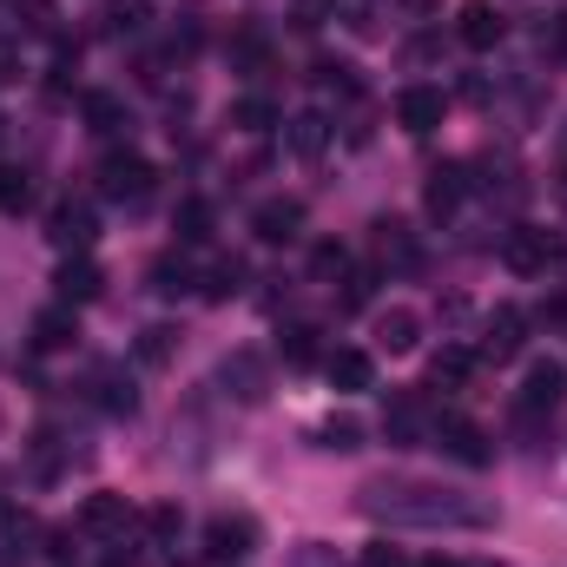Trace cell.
Here are the masks:
<instances>
[{"label": "cell", "instance_id": "1", "mask_svg": "<svg viewBox=\"0 0 567 567\" xmlns=\"http://www.w3.org/2000/svg\"><path fill=\"white\" fill-rule=\"evenodd\" d=\"M429 442H435L449 462H462V468H488V455H495L488 435L468 423V416H435V423H429Z\"/></svg>", "mask_w": 567, "mask_h": 567}, {"label": "cell", "instance_id": "2", "mask_svg": "<svg viewBox=\"0 0 567 567\" xmlns=\"http://www.w3.org/2000/svg\"><path fill=\"white\" fill-rule=\"evenodd\" d=\"M100 192L120 198V205H140V198H152V165H145L140 152H106V165H100Z\"/></svg>", "mask_w": 567, "mask_h": 567}, {"label": "cell", "instance_id": "3", "mask_svg": "<svg viewBox=\"0 0 567 567\" xmlns=\"http://www.w3.org/2000/svg\"><path fill=\"white\" fill-rule=\"evenodd\" d=\"M567 396V363L555 357H535L528 377H522V416H542V410H561Z\"/></svg>", "mask_w": 567, "mask_h": 567}, {"label": "cell", "instance_id": "4", "mask_svg": "<svg viewBox=\"0 0 567 567\" xmlns=\"http://www.w3.org/2000/svg\"><path fill=\"white\" fill-rule=\"evenodd\" d=\"M251 542H258L251 515H212L205 522V561H238V555H251Z\"/></svg>", "mask_w": 567, "mask_h": 567}, {"label": "cell", "instance_id": "5", "mask_svg": "<svg viewBox=\"0 0 567 567\" xmlns=\"http://www.w3.org/2000/svg\"><path fill=\"white\" fill-rule=\"evenodd\" d=\"M502 33H508L502 7H488V0H462V13H455V40H462V47L488 53V47H502Z\"/></svg>", "mask_w": 567, "mask_h": 567}, {"label": "cell", "instance_id": "6", "mask_svg": "<svg viewBox=\"0 0 567 567\" xmlns=\"http://www.w3.org/2000/svg\"><path fill=\"white\" fill-rule=\"evenodd\" d=\"M297 231H303V205L297 198H265L251 212V238L258 245H297Z\"/></svg>", "mask_w": 567, "mask_h": 567}, {"label": "cell", "instance_id": "7", "mask_svg": "<svg viewBox=\"0 0 567 567\" xmlns=\"http://www.w3.org/2000/svg\"><path fill=\"white\" fill-rule=\"evenodd\" d=\"M502 258H508V271L542 278V271H548V258H555V238H548V231H535V225H515V231H508V245H502Z\"/></svg>", "mask_w": 567, "mask_h": 567}, {"label": "cell", "instance_id": "8", "mask_svg": "<svg viewBox=\"0 0 567 567\" xmlns=\"http://www.w3.org/2000/svg\"><path fill=\"white\" fill-rule=\"evenodd\" d=\"M522 343H528V317H522L515 303H502V310L488 317V337H482V357H488V363H508V357H522Z\"/></svg>", "mask_w": 567, "mask_h": 567}, {"label": "cell", "instance_id": "9", "mask_svg": "<svg viewBox=\"0 0 567 567\" xmlns=\"http://www.w3.org/2000/svg\"><path fill=\"white\" fill-rule=\"evenodd\" d=\"M80 528H86V535H126V528H133V502L113 495V488H100V495L80 502Z\"/></svg>", "mask_w": 567, "mask_h": 567}, {"label": "cell", "instance_id": "10", "mask_svg": "<svg viewBox=\"0 0 567 567\" xmlns=\"http://www.w3.org/2000/svg\"><path fill=\"white\" fill-rule=\"evenodd\" d=\"M442 113H449L442 86H403V93H396V120H403V133H435Z\"/></svg>", "mask_w": 567, "mask_h": 567}, {"label": "cell", "instance_id": "11", "mask_svg": "<svg viewBox=\"0 0 567 567\" xmlns=\"http://www.w3.org/2000/svg\"><path fill=\"white\" fill-rule=\"evenodd\" d=\"M377 343H383L390 357H410V350L423 343V310H410V303H390V310L377 317Z\"/></svg>", "mask_w": 567, "mask_h": 567}, {"label": "cell", "instance_id": "12", "mask_svg": "<svg viewBox=\"0 0 567 567\" xmlns=\"http://www.w3.org/2000/svg\"><path fill=\"white\" fill-rule=\"evenodd\" d=\"M47 225H53L47 238H53L60 251H86V245H93V212H86V205H73V198H60Z\"/></svg>", "mask_w": 567, "mask_h": 567}, {"label": "cell", "instance_id": "13", "mask_svg": "<svg viewBox=\"0 0 567 567\" xmlns=\"http://www.w3.org/2000/svg\"><path fill=\"white\" fill-rule=\"evenodd\" d=\"M73 343H80V317H73L66 303H53V310H40V317H33V350L60 357V350H73Z\"/></svg>", "mask_w": 567, "mask_h": 567}, {"label": "cell", "instance_id": "14", "mask_svg": "<svg viewBox=\"0 0 567 567\" xmlns=\"http://www.w3.org/2000/svg\"><path fill=\"white\" fill-rule=\"evenodd\" d=\"M225 383H231V396H238V403H265V390H271V377H265V363H258L251 350L225 357Z\"/></svg>", "mask_w": 567, "mask_h": 567}, {"label": "cell", "instance_id": "15", "mask_svg": "<svg viewBox=\"0 0 567 567\" xmlns=\"http://www.w3.org/2000/svg\"><path fill=\"white\" fill-rule=\"evenodd\" d=\"M93 403H100L106 416H133V410H140V390H133V377H120V370L106 363V370H93Z\"/></svg>", "mask_w": 567, "mask_h": 567}, {"label": "cell", "instance_id": "16", "mask_svg": "<svg viewBox=\"0 0 567 567\" xmlns=\"http://www.w3.org/2000/svg\"><path fill=\"white\" fill-rule=\"evenodd\" d=\"M53 290H60V303H93L100 297V265L93 258H66L53 271Z\"/></svg>", "mask_w": 567, "mask_h": 567}, {"label": "cell", "instance_id": "17", "mask_svg": "<svg viewBox=\"0 0 567 567\" xmlns=\"http://www.w3.org/2000/svg\"><path fill=\"white\" fill-rule=\"evenodd\" d=\"M462 192H468V185H462V165H435V172H429V185H423L429 218H449V212L462 205Z\"/></svg>", "mask_w": 567, "mask_h": 567}, {"label": "cell", "instance_id": "18", "mask_svg": "<svg viewBox=\"0 0 567 567\" xmlns=\"http://www.w3.org/2000/svg\"><path fill=\"white\" fill-rule=\"evenodd\" d=\"M212 225H218V212H212V198H185V205H178V218H172V231H178V245H212Z\"/></svg>", "mask_w": 567, "mask_h": 567}, {"label": "cell", "instance_id": "19", "mask_svg": "<svg viewBox=\"0 0 567 567\" xmlns=\"http://www.w3.org/2000/svg\"><path fill=\"white\" fill-rule=\"evenodd\" d=\"M323 370H330V383H337V390H370V383H377V363H370V350H337Z\"/></svg>", "mask_w": 567, "mask_h": 567}, {"label": "cell", "instance_id": "20", "mask_svg": "<svg viewBox=\"0 0 567 567\" xmlns=\"http://www.w3.org/2000/svg\"><path fill=\"white\" fill-rule=\"evenodd\" d=\"M80 113H86V126H93L100 140H113V133L126 126V100H120V93H86Z\"/></svg>", "mask_w": 567, "mask_h": 567}, {"label": "cell", "instance_id": "21", "mask_svg": "<svg viewBox=\"0 0 567 567\" xmlns=\"http://www.w3.org/2000/svg\"><path fill=\"white\" fill-rule=\"evenodd\" d=\"M475 363H482V350H462V343H449V350L429 363V377H435L442 390H462V383L475 377Z\"/></svg>", "mask_w": 567, "mask_h": 567}, {"label": "cell", "instance_id": "22", "mask_svg": "<svg viewBox=\"0 0 567 567\" xmlns=\"http://www.w3.org/2000/svg\"><path fill=\"white\" fill-rule=\"evenodd\" d=\"M284 145H290L297 158H317V152L330 145V120H323V113H297L290 133H284Z\"/></svg>", "mask_w": 567, "mask_h": 567}, {"label": "cell", "instance_id": "23", "mask_svg": "<svg viewBox=\"0 0 567 567\" xmlns=\"http://www.w3.org/2000/svg\"><path fill=\"white\" fill-rule=\"evenodd\" d=\"M383 435H390L396 449H410V442L423 435V403H416V396H396L390 416H383Z\"/></svg>", "mask_w": 567, "mask_h": 567}, {"label": "cell", "instance_id": "24", "mask_svg": "<svg viewBox=\"0 0 567 567\" xmlns=\"http://www.w3.org/2000/svg\"><path fill=\"white\" fill-rule=\"evenodd\" d=\"M231 66L265 73V66H271V40H265L258 27H238V33H231Z\"/></svg>", "mask_w": 567, "mask_h": 567}, {"label": "cell", "instance_id": "25", "mask_svg": "<svg viewBox=\"0 0 567 567\" xmlns=\"http://www.w3.org/2000/svg\"><path fill=\"white\" fill-rule=\"evenodd\" d=\"M178 357V330L172 323H152V330H140V363L145 370H165Z\"/></svg>", "mask_w": 567, "mask_h": 567}, {"label": "cell", "instance_id": "26", "mask_svg": "<svg viewBox=\"0 0 567 567\" xmlns=\"http://www.w3.org/2000/svg\"><path fill=\"white\" fill-rule=\"evenodd\" d=\"M278 350H284L290 370H310V363H317V323H290L278 337Z\"/></svg>", "mask_w": 567, "mask_h": 567}, {"label": "cell", "instance_id": "27", "mask_svg": "<svg viewBox=\"0 0 567 567\" xmlns=\"http://www.w3.org/2000/svg\"><path fill=\"white\" fill-rule=\"evenodd\" d=\"M370 231H377V251H383V258H396V265H416V245H410V231H403L396 218H377Z\"/></svg>", "mask_w": 567, "mask_h": 567}, {"label": "cell", "instance_id": "28", "mask_svg": "<svg viewBox=\"0 0 567 567\" xmlns=\"http://www.w3.org/2000/svg\"><path fill=\"white\" fill-rule=\"evenodd\" d=\"M317 449H337V455L363 449V423H357V416H330V423L317 429Z\"/></svg>", "mask_w": 567, "mask_h": 567}, {"label": "cell", "instance_id": "29", "mask_svg": "<svg viewBox=\"0 0 567 567\" xmlns=\"http://www.w3.org/2000/svg\"><path fill=\"white\" fill-rule=\"evenodd\" d=\"M317 86H323V93H343V100H357V93H363V80H357V66H350V60H323V66H317Z\"/></svg>", "mask_w": 567, "mask_h": 567}, {"label": "cell", "instance_id": "30", "mask_svg": "<svg viewBox=\"0 0 567 567\" xmlns=\"http://www.w3.org/2000/svg\"><path fill=\"white\" fill-rule=\"evenodd\" d=\"M231 126H238V133H271V126H278V113H271V100H258V93H251V100H238V106H231Z\"/></svg>", "mask_w": 567, "mask_h": 567}, {"label": "cell", "instance_id": "31", "mask_svg": "<svg viewBox=\"0 0 567 567\" xmlns=\"http://www.w3.org/2000/svg\"><path fill=\"white\" fill-rule=\"evenodd\" d=\"M152 290H158V297H185V290H192V265H185V258H158V265H152Z\"/></svg>", "mask_w": 567, "mask_h": 567}, {"label": "cell", "instance_id": "32", "mask_svg": "<svg viewBox=\"0 0 567 567\" xmlns=\"http://www.w3.org/2000/svg\"><path fill=\"white\" fill-rule=\"evenodd\" d=\"M152 0H106V33H140Z\"/></svg>", "mask_w": 567, "mask_h": 567}, {"label": "cell", "instance_id": "33", "mask_svg": "<svg viewBox=\"0 0 567 567\" xmlns=\"http://www.w3.org/2000/svg\"><path fill=\"white\" fill-rule=\"evenodd\" d=\"M238 290H245V265H238V258H218V265H212V278H205V297H218V303H225V297H238Z\"/></svg>", "mask_w": 567, "mask_h": 567}, {"label": "cell", "instance_id": "34", "mask_svg": "<svg viewBox=\"0 0 567 567\" xmlns=\"http://www.w3.org/2000/svg\"><path fill=\"white\" fill-rule=\"evenodd\" d=\"M27 198H33V185H27V172H13V165H0V212H27Z\"/></svg>", "mask_w": 567, "mask_h": 567}, {"label": "cell", "instance_id": "35", "mask_svg": "<svg viewBox=\"0 0 567 567\" xmlns=\"http://www.w3.org/2000/svg\"><path fill=\"white\" fill-rule=\"evenodd\" d=\"M145 528H152V542H178V528H185V515H178L172 502H158V508H145Z\"/></svg>", "mask_w": 567, "mask_h": 567}, {"label": "cell", "instance_id": "36", "mask_svg": "<svg viewBox=\"0 0 567 567\" xmlns=\"http://www.w3.org/2000/svg\"><path fill=\"white\" fill-rule=\"evenodd\" d=\"M310 265H317V278H343V271H350V251H343V245H317Z\"/></svg>", "mask_w": 567, "mask_h": 567}, {"label": "cell", "instance_id": "37", "mask_svg": "<svg viewBox=\"0 0 567 567\" xmlns=\"http://www.w3.org/2000/svg\"><path fill=\"white\" fill-rule=\"evenodd\" d=\"M370 271H343V310H363V303H370Z\"/></svg>", "mask_w": 567, "mask_h": 567}, {"label": "cell", "instance_id": "38", "mask_svg": "<svg viewBox=\"0 0 567 567\" xmlns=\"http://www.w3.org/2000/svg\"><path fill=\"white\" fill-rule=\"evenodd\" d=\"M357 567H416L403 548H390V542H377V548H363V561Z\"/></svg>", "mask_w": 567, "mask_h": 567}, {"label": "cell", "instance_id": "39", "mask_svg": "<svg viewBox=\"0 0 567 567\" xmlns=\"http://www.w3.org/2000/svg\"><path fill=\"white\" fill-rule=\"evenodd\" d=\"M20 80V33H0V86Z\"/></svg>", "mask_w": 567, "mask_h": 567}, {"label": "cell", "instance_id": "40", "mask_svg": "<svg viewBox=\"0 0 567 567\" xmlns=\"http://www.w3.org/2000/svg\"><path fill=\"white\" fill-rule=\"evenodd\" d=\"M27 7V20L20 27H33V33H53V0H20Z\"/></svg>", "mask_w": 567, "mask_h": 567}, {"label": "cell", "instance_id": "41", "mask_svg": "<svg viewBox=\"0 0 567 567\" xmlns=\"http://www.w3.org/2000/svg\"><path fill=\"white\" fill-rule=\"evenodd\" d=\"M106 567H140V555H133V548H113V555H106Z\"/></svg>", "mask_w": 567, "mask_h": 567}, {"label": "cell", "instance_id": "42", "mask_svg": "<svg viewBox=\"0 0 567 567\" xmlns=\"http://www.w3.org/2000/svg\"><path fill=\"white\" fill-rule=\"evenodd\" d=\"M403 7H410V13H429V7H435V0H403Z\"/></svg>", "mask_w": 567, "mask_h": 567}, {"label": "cell", "instance_id": "43", "mask_svg": "<svg viewBox=\"0 0 567 567\" xmlns=\"http://www.w3.org/2000/svg\"><path fill=\"white\" fill-rule=\"evenodd\" d=\"M555 192H561V205H567V165H561V185H555Z\"/></svg>", "mask_w": 567, "mask_h": 567}, {"label": "cell", "instance_id": "44", "mask_svg": "<svg viewBox=\"0 0 567 567\" xmlns=\"http://www.w3.org/2000/svg\"><path fill=\"white\" fill-rule=\"evenodd\" d=\"M423 567H455V561H442V555H435V561H423Z\"/></svg>", "mask_w": 567, "mask_h": 567}]
</instances>
